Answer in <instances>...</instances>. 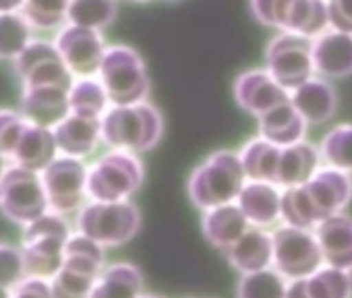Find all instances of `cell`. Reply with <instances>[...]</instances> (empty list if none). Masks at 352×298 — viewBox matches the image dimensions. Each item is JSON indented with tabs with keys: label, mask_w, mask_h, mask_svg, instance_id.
<instances>
[{
	"label": "cell",
	"mask_w": 352,
	"mask_h": 298,
	"mask_svg": "<svg viewBox=\"0 0 352 298\" xmlns=\"http://www.w3.org/2000/svg\"><path fill=\"white\" fill-rule=\"evenodd\" d=\"M108 104L110 98L102 81L96 77H79L69 89V106L73 114L102 118L108 110Z\"/></svg>",
	"instance_id": "obj_30"
},
{
	"label": "cell",
	"mask_w": 352,
	"mask_h": 298,
	"mask_svg": "<svg viewBox=\"0 0 352 298\" xmlns=\"http://www.w3.org/2000/svg\"><path fill=\"white\" fill-rule=\"evenodd\" d=\"M325 265L352 271V218L336 214L321 220L315 228Z\"/></svg>",
	"instance_id": "obj_18"
},
{
	"label": "cell",
	"mask_w": 352,
	"mask_h": 298,
	"mask_svg": "<svg viewBox=\"0 0 352 298\" xmlns=\"http://www.w3.org/2000/svg\"><path fill=\"white\" fill-rule=\"evenodd\" d=\"M230 265L241 273H253L274 267V236L265 228H249L228 251Z\"/></svg>",
	"instance_id": "obj_22"
},
{
	"label": "cell",
	"mask_w": 352,
	"mask_h": 298,
	"mask_svg": "<svg viewBox=\"0 0 352 298\" xmlns=\"http://www.w3.org/2000/svg\"><path fill=\"white\" fill-rule=\"evenodd\" d=\"M257 128H259V137L280 147H288L302 141L307 130V120L298 114V110L290 102H284L272 108L270 112L261 114L257 118Z\"/></svg>",
	"instance_id": "obj_25"
},
{
	"label": "cell",
	"mask_w": 352,
	"mask_h": 298,
	"mask_svg": "<svg viewBox=\"0 0 352 298\" xmlns=\"http://www.w3.org/2000/svg\"><path fill=\"white\" fill-rule=\"evenodd\" d=\"M34 25L21 11L0 13V60H15L32 42Z\"/></svg>",
	"instance_id": "obj_31"
},
{
	"label": "cell",
	"mask_w": 352,
	"mask_h": 298,
	"mask_svg": "<svg viewBox=\"0 0 352 298\" xmlns=\"http://www.w3.org/2000/svg\"><path fill=\"white\" fill-rule=\"evenodd\" d=\"M232 93H234L236 104L245 112H249L257 118L261 114L270 112L272 108H276L284 102H290L288 89H284L272 77V73L267 69L265 71L263 69H251V71L241 73L234 79Z\"/></svg>",
	"instance_id": "obj_13"
},
{
	"label": "cell",
	"mask_w": 352,
	"mask_h": 298,
	"mask_svg": "<svg viewBox=\"0 0 352 298\" xmlns=\"http://www.w3.org/2000/svg\"><path fill=\"white\" fill-rule=\"evenodd\" d=\"M286 298H311V294H309V290H307V277H305V279L288 282Z\"/></svg>",
	"instance_id": "obj_44"
},
{
	"label": "cell",
	"mask_w": 352,
	"mask_h": 298,
	"mask_svg": "<svg viewBox=\"0 0 352 298\" xmlns=\"http://www.w3.org/2000/svg\"><path fill=\"white\" fill-rule=\"evenodd\" d=\"M46 236L65 238V240L71 236V228H69L67 220L63 218V214H56L50 209L44 216L30 222L23 230V242L36 240V238H46Z\"/></svg>",
	"instance_id": "obj_40"
},
{
	"label": "cell",
	"mask_w": 352,
	"mask_h": 298,
	"mask_svg": "<svg viewBox=\"0 0 352 298\" xmlns=\"http://www.w3.org/2000/svg\"><path fill=\"white\" fill-rule=\"evenodd\" d=\"M282 220H284V224L296 226V228H307V230L317 228L319 218H317L302 185L284 189V193H282Z\"/></svg>",
	"instance_id": "obj_37"
},
{
	"label": "cell",
	"mask_w": 352,
	"mask_h": 298,
	"mask_svg": "<svg viewBox=\"0 0 352 298\" xmlns=\"http://www.w3.org/2000/svg\"><path fill=\"white\" fill-rule=\"evenodd\" d=\"M60 156L54 130L42 124L30 122L15 147L11 162L34 172H44Z\"/></svg>",
	"instance_id": "obj_20"
},
{
	"label": "cell",
	"mask_w": 352,
	"mask_h": 298,
	"mask_svg": "<svg viewBox=\"0 0 352 298\" xmlns=\"http://www.w3.org/2000/svg\"><path fill=\"white\" fill-rule=\"evenodd\" d=\"M288 279L276 269L267 267L253 273H243L236 296L239 298H286Z\"/></svg>",
	"instance_id": "obj_34"
},
{
	"label": "cell",
	"mask_w": 352,
	"mask_h": 298,
	"mask_svg": "<svg viewBox=\"0 0 352 298\" xmlns=\"http://www.w3.org/2000/svg\"><path fill=\"white\" fill-rule=\"evenodd\" d=\"M13 69L23 87L56 85V87L71 89L75 83V75L60 58L54 42L34 40L13 60Z\"/></svg>",
	"instance_id": "obj_11"
},
{
	"label": "cell",
	"mask_w": 352,
	"mask_h": 298,
	"mask_svg": "<svg viewBox=\"0 0 352 298\" xmlns=\"http://www.w3.org/2000/svg\"><path fill=\"white\" fill-rule=\"evenodd\" d=\"M54 44L60 58L77 79L96 77L100 73V65L106 54V44L100 32L67 23L58 30Z\"/></svg>",
	"instance_id": "obj_12"
},
{
	"label": "cell",
	"mask_w": 352,
	"mask_h": 298,
	"mask_svg": "<svg viewBox=\"0 0 352 298\" xmlns=\"http://www.w3.org/2000/svg\"><path fill=\"white\" fill-rule=\"evenodd\" d=\"M98 79L102 81L112 106L147 102L151 91V81L141 54L122 44L106 48Z\"/></svg>",
	"instance_id": "obj_3"
},
{
	"label": "cell",
	"mask_w": 352,
	"mask_h": 298,
	"mask_svg": "<svg viewBox=\"0 0 352 298\" xmlns=\"http://www.w3.org/2000/svg\"><path fill=\"white\" fill-rule=\"evenodd\" d=\"M67 240L46 236V238L23 242V259H25L28 277H40V279L50 282L65 265Z\"/></svg>",
	"instance_id": "obj_26"
},
{
	"label": "cell",
	"mask_w": 352,
	"mask_h": 298,
	"mask_svg": "<svg viewBox=\"0 0 352 298\" xmlns=\"http://www.w3.org/2000/svg\"><path fill=\"white\" fill-rule=\"evenodd\" d=\"M265 69L288 91L302 85L315 73L311 38L292 32L276 34L265 46Z\"/></svg>",
	"instance_id": "obj_9"
},
{
	"label": "cell",
	"mask_w": 352,
	"mask_h": 298,
	"mask_svg": "<svg viewBox=\"0 0 352 298\" xmlns=\"http://www.w3.org/2000/svg\"><path fill=\"white\" fill-rule=\"evenodd\" d=\"M87 166L79 158L58 156L44 172V189L50 209L56 214H73L83 207L87 197Z\"/></svg>",
	"instance_id": "obj_10"
},
{
	"label": "cell",
	"mask_w": 352,
	"mask_h": 298,
	"mask_svg": "<svg viewBox=\"0 0 352 298\" xmlns=\"http://www.w3.org/2000/svg\"><path fill=\"white\" fill-rule=\"evenodd\" d=\"M253 17L278 32L317 38L329 25L327 0H249Z\"/></svg>",
	"instance_id": "obj_5"
},
{
	"label": "cell",
	"mask_w": 352,
	"mask_h": 298,
	"mask_svg": "<svg viewBox=\"0 0 352 298\" xmlns=\"http://www.w3.org/2000/svg\"><path fill=\"white\" fill-rule=\"evenodd\" d=\"M52 130L63 156L83 160L96 152L98 143L102 141V118L79 116L71 112Z\"/></svg>",
	"instance_id": "obj_17"
},
{
	"label": "cell",
	"mask_w": 352,
	"mask_h": 298,
	"mask_svg": "<svg viewBox=\"0 0 352 298\" xmlns=\"http://www.w3.org/2000/svg\"><path fill=\"white\" fill-rule=\"evenodd\" d=\"M239 207L255 228H270L282 220V193L278 185L263 181H247L239 199Z\"/></svg>",
	"instance_id": "obj_19"
},
{
	"label": "cell",
	"mask_w": 352,
	"mask_h": 298,
	"mask_svg": "<svg viewBox=\"0 0 352 298\" xmlns=\"http://www.w3.org/2000/svg\"><path fill=\"white\" fill-rule=\"evenodd\" d=\"M7 162H9V158H7L5 154H0V181H3V176H5V172L9 170V166H7Z\"/></svg>",
	"instance_id": "obj_46"
},
{
	"label": "cell",
	"mask_w": 352,
	"mask_h": 298,
	"mask_svg": "<svg viewBox=\"0 0 352 298\" xmlns=\"http://www.w3.org/2000/svg\"><path fill=\"white\" fill-rule=\"evenodd\" d=\"M28 124L30 120L21 112L0 110V154H5L9 160L13 158V152Z\"/></svg>",
	"instance_id": "obj_41"
},
{
	"label": "cell",
	"mask_w": 352,
	"mask_h": 298,
	"mask_svg": "<svg viewBox=\"0 0 352 298\" xmlns=\"http://www.w3.org/2000/svg\"><path fill=\"white\" fill-rule=\"evenodd\" d=\"M274 267L288 279H305L325 265L315 230L284 224L274 234Z\"/></svg>",
	"instance_id": "obj_8"
},
{
	"label": "cell",
	"mask_w": 352,
	"mask_h": 298,
	"mask_svg": "<svg viewBox=\"0 0 352 298\" xmlns=\"http://www.w3.org/2000/svg\"><path fill=\"white\" fill-rule=\"evenodd\" d=\"M139 158L124 149H110L87 170V197L91 201H126L143 185Z\"/></svg>",
	"instance_id": "obj_4"
},
{
	"label": "cell",
	"mask_w": 352,
	"mask_h": 298,
	"mask_svg": "<svg viewBox=\"0 0 352 298\" xmlns=\"http://www.w3.org/2000/svg\"><path fill=\"white\" fill-rule=\"evenodd\" d=\"M329 25L352 34V0H327Z\"/></svg>",
	"instance_id": "obj_42"
},
{
	"label": "cell",
	"mask_w": 352,
	"mask_h": 298,
	"mask_svg": "<svg viewBox=\"0 0 352 298\" xmlns=\"http://www.w3.org/2000/svg\"><path fill=\"white\" fill-rule=\"evenodd\" d=\"M315 73L327 79H344L352 75V34L327 27L311 40Z\"/></svg>",
	"instance_id": "obj_15"
},
{
	"label": "cell",
	"mask_w": 352,
	"mask_h": 298,
	"mask_svg": "<svg viewBox=\"0 0 352 298\" xmlns=\"http://www.w3.org/2000/svg\"><path fill=\"white\" fill-rule=\"evenodd\" d=\"M247 181L241 156L230 149H218L191 172L187 193L195 207L208 211L234 203Z\"/></svg>",
	"instance_id": "obj_1"
},
{
	"label": "cell",
	"mask_w": 352,
	"mask_h": 298,
	"mask_svg": "<svg viewBox=\"0 0 352 298\" xmlns=\"http://www.w3.org/2000/svg\"><path fill=\"white\" fill-rule=\"evenodd\" d=\"M25 0H0V13H13L21 11Z\"/></svg>",
	"instance_id": "obj_45"
},
{
	"label": "cell",
	"mask_w": 352,
	"mask_h": 298,
	"mask_svg": "<svg viewBox=\"0 0 352 298\" xmlns=\"http://www.w3.org/2000/svg\"><path fill=\"white\" fill-rule=\"evenodd\" d=\"M280 154H282L280 145L263 137H257L243 145L239 156H241V162L249 181H263V183L276 185Z\"/></svg>",
	"instance_id": "obj_28"
},
{
	"label": "cell",
	"mask_w": 352,
	"mask_h": 298,
	"mask_svg": "<svg viewBox=\"0 0 352 298\" xmlns=\"http://www.w3.org/2000/svg\"><path fill=\"white\" fill-rule=\"evenodd\" d=\"M143 296V275L131 263H114L106 267L89 298H141Z\"/></svg>",
	"instance_id": "obj_27"
},
{
	"label": "cell",
	"mask_w": 352,
	"mask_h": 298,
	"mask_svg": "<svg viewBox=\"0 0 352 298\" xmlns=\"http://www.w3.org/2000/svg\"><path fill=\"white\" fill-rule=\"evenodd\" d=\"M164 133V118L149 102L112 106L102 116V141L112 149L149 152Z\"/></svg>",
	"instance_id": "obj_2"
},
{
	"label": "cell",
	"mask_w": 352,
	"mask_h": 298,
	"mask_svg": "<svg viewBox=\"0 0 352 298\" xmlns=\"http://www.w3.org/2000/svg\"><path fill=\"white\" fill-rule=\"evenodd\" d=\"M249 228L251 224L236 201L208 209L201 220V232L206 240L220 251H228Z\"/></svg>",
	"instance_id": "obj_23"
},
{
	"label": "cell",
	"mask_w": 352,
	"mask_h": 298,
	"mask_svg": "<svg viewBox=\"0 0 352 298\" xmlns=\"http://www.w3.org/2000/svg\"><path fill=\"white\" fill-rule=\"evenodd\" d=\"M311 298H352V275L346 269L323 265L307 277Z\"/></svg>",
	"instance_id": "obj_35"
},
{
	"label": "cell",
	"mask_w": 352,
	"mask_h": 298,
	"mask_svg": "<svg viewBox=\"0 0 352 298\" xmlns=\"http://www.w3.org/2000/svg\"><path fill=\"white\" fill-rule=\"evenodd\" d=\"M71 0H25L21 13L34 30H60L67 23Z\"/></svg>",
	"instance_id": "obj_36"
},
{
	"label": "cell",
	"mask_w": 352,
	"mask_h": 298,
	"mask_svg": "<svg viewBox=\"0 0 352 298\" xmlns=\"http://www.w3.org/2000/svg\"><path fill=\"white\" fill-rule=\"evenodd\" d=\"M141 228V214L126 201H89L77 214V232L102 247H120Z\"/></svg>",
	"instance_id": "obj_6"
},
{
	"label": "cell",
	"mask_w": 352,
	"mask_h": 298,
	"mask_svg": "<svg viewBox=\"0 0 352 298\" xmlns=\"http://www.w3.org/2000/svg\"><path fill=\"white\" fill-rule=\"evenodd\" d=\"M11 298H54L50 282L40 277H25L13 292Z\"/></svg>",
	"instance_id": "obj_43"
},
{
	"label": "cell",
	"mask_w": 352,
	"mask_h": 298,
	"mask_svg": "<svg viewBox=\"0 0 352 298\" xmlns=\"http://www.w3.org/2000/svg\"><path fill=\"white\" fill-rule=\"evenodd\" d=\"M305 193L319 218L325 220L329 216L340 214L352 199V179L348 172H342L338 168L325 166L319 168L309 183L302 185Z\"/></svg>",
	"instance_id": "obj_14"
},
{
	"label": "cell",
	"mask_w": 352,
	"mask_h": 298,
	"mask_svg": "<svg viewBox=\"0 0 352 298\" xmlns=\"http://www.w3.org/2000/svg\"><path fill=\"white\" fill-rule=\"evenodd\" d=\"M290 104L298 110L307 124H323L338 108V93L325 79L311 77L290 91Z\"/></svg>",
	"instance_id": "obj_21"
},
{
	"label": "cell",
	"mask_w": 352,
	"mask_h": 298,
	"mask_svg": "<svg viewBox=\"0 0 352 298\" xmlns=\"http://www.w3.org/2000/svg\"><path fill=\"white\" fill-rule=\"evenodd\" d=\"M319 154L325 166L352 174V124L346 122V124L333 126L321 139Z\"/></svg>",
	"instance_id": "obj_33"
},
{
	"label": "cell",
	"mask_w": 352,
	"mask_h": 298,
	"mask_svg": "<svg viewBox=\"0 0 352 298\" xmlns=\"http://www.w3.org/2000/svg\"><path fill=\"white\" fill-rule=\"evenodd\" d=\"M141 298H160V296H149V294H143Z\"/></svg>",
	"instance_id": "obj_48"
},
{
	"label": "cell",
	"mask_w": 352,
	"mask_h": 298,
	"mask_svg": "<svg viewBox=\"0 0 352 298\" xmlns=\"http://www.w3.org/2000/svg\"><path fill=\"white\" fill-rule=\"evenodd\" d=\"M104 265V247L100 242H96L94 238L77 232L71 234L67 244H65V265L73 271L91 275V277H100V273Z\"/></svg>",
	"instance_id": "obj_29"
},
{
	"label": "cell",
	"mask_w": 352,
	"mask_h": 298,
	"mask_svg": "<svg viewBox=\"0 0 352 298\" xmlns=\"http://www.w3.org/2000/svg\"><path fill=\"white\" fill-rule=\"evenodd\" d=\"M19 112L34 124L54 128L65 116L71 114L69 89L56 85L23 87Z\"/></svg>",
	"instance_id": "obj_16"
},
{
	"label": "cell",
	"mask_w": 352,
	"mask_h": 298,
	"mask_svg": "<svg viewBox=\"0 0 352 298\" xmlns=\"http://www.w3.org/2000/svg\"><path fill=\"white\" fill-rule=\"evenodd\" d=\"M0 298H11V296H9V290H7V288H0Z\"/></svg>",
	"instance_id": "obj_47"
},
{
	"label": "cell",
	"mask_w": 352,
	"mask_h": 298,
	"mask_svg": "<svg viewBox=\"0 0 352 298\" xmlns=\"http://www.w3.org/2000/svg\"><path fill=\"white\" fill-rule=\"evenodd\" d=\"M96 286V277L63 267L52 279L50 288L54 298H89Z\"/></svg>",
	"instance_id": "obj_38"
},
{
	"label": "cell",
	"mask_w": 352,
	"mask_h": 298,
	"mask_svg": "<svg viewBox=\"0 0 352 298\" xmlns=\"http://www.w3.org/2000/svg\"><path fill=\"white\" fill-rule=\"evenodd\" d=\"M319 164H321L319 149H315V145L307 141H298L294 145L282 147L276 185L284 189L300 187L311 181V176L319 170Z\"/></svg>",
	"instance_id": "obj_24"
},
{
	"label": "cell",
	"mask_w": 352,
	"mask_h": 298,
	"mask_svg": "<svg viewBox=\"0 0 352 298\" xmlns=\"http://www.w3.org/2000/svg\"><path fill=\"white\" fill-rule=\"evenodd\" d=\"M50 211L42 172L23 166H9L0 181V214L13 224L28 226L36 218Z\"/></svg>",
	"instance_id": "obj_7"
},
{
	"label": "cell",
	"mask_w": 352,
	"mask_h": 298,
	"mask_svg": "<svg viewBox=\"0 0 352 298\" xmlns=\"http://www.w3.org/2000/svg\"><path fill=\"white\" fill-rule=\"evenodd\" d=\"M135 3H145V0H135Z\"/></svg>",
	"instance_id": "obj_49"
},
{
	"label": "cell",
	"mask_w": 352,
	"mask_h": 298,
	"mask_svg": "<svg viewBox=\"0 0 352 298\" xmlns=\"http://www.w3.org/2000/svg\"><path fill=\"white\" fill-rule=\"evenodd\" d=\"M116 0H71L67 23L102 32L116 19Z\"/></svg>",
	"instance_id": "obj_32"
},
{
	"label": "cell",
	"mask_w": 352,
	"mask_h": 298,
	"mask_svg": "<svg viewBox=\"0 0 352 298\" xmlns=\"http://www.w3.org/2000/svg\"><path fill=\"white\" fill-rule=\"evenodd\" d=\"M25 277H28V269H25L23 251L11 244H0V288L15 290Z\"/></svg>",
	"instance_id": "obj_39"
}]
</instances>
